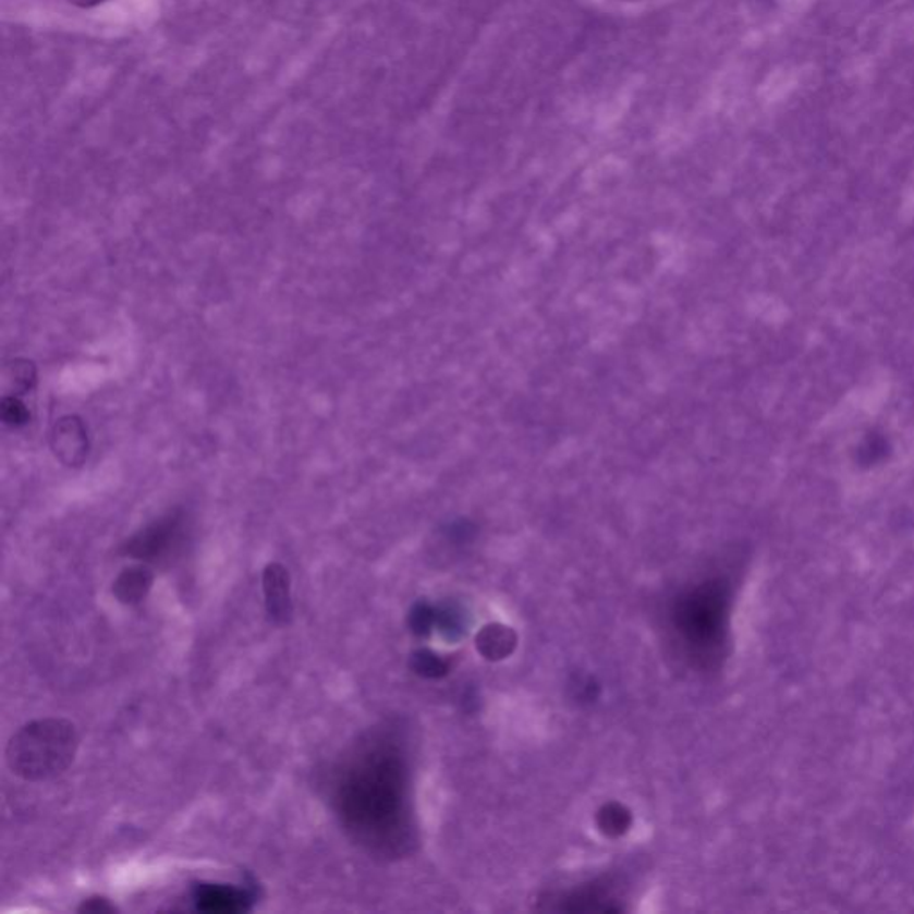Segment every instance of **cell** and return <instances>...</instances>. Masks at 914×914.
I'll return each instance as SVG.
<instances>
[{
  "mask_svg": "<svg viewBox=\"0 0 914 914\" xmlns=\"http://www.w3.org/2000/svg\"><path fill=\"white\" fill-rule=\"evenodd\" d=\"M154 584L153 570L147 566H131L122 570V574L113 583V595L119 602L134 606L149 595Z\"/></svg>",
  "mask_w": 914,
  "mask_h": 914,
  "instance_id": "obj_8",
  "label": "cell"
},
{
  "mask_svg": "<svg viewBox=\"0 0 914 914\" xmlns=\"http://www.w3.org/2000/svg\"><path fill=\"white\" fill-rule=\"evenodd\" d=\"M77 911L86 914H111L117 913V905H114L111 900L106 899V897L95 894V897L86 899L85 902L77 907Z\"/></svg>",
  "mask_w": 914,
  "mask_h": 914,
  "instance_id": "obj_14",
  "label": "cell"
},
{
  "mask_svg": "<svg viewBox=\"0 0 914 914\" xmlns=\"http://www.w3.org/2000/svg\"><path fill=\"white\" fill-rule=\"evenodd\" d=\"M178 525L179 522L173 516L159 520L147 529L136 534L131 541H127L124 549L125 553L131 558L145 559V561L158 559L161 553L169 550L170 544L178 533Z\"/></svg>",
  "mask_w": 914,
  "mask_h": 914,
  "instance_id": "obj_7",
  "label": "cell"
},
{
  "mask_svg": "<svg viewBox=\"0 0 914 914\" xmlns=\"http://www.w3.org/2000/svg\"><path fill=\"white\" fill-rule=\"evenodd\" d=\"M629 821H631V818H629L627 811L617 806V804L606 807L600 813V827L609 834H622L623 830L627 829Z\"/></svg>",
  "mask_w": 914,
  "mask_h": 914,
  "instance_id": "obj_12",
  "label": "cell"
},
{
  "mask_svg": "<svg viewBox=\"0 0 914 914\" xmlns=\"http://www.w3.org/2000/svg\"><path fill=\"white\" fill-rule=\"evenodd\" d=\"M56 458L66 466H81L88 458V430L80 416H64L50 436Z\"/></svg>",
  "mask_w": 914,
  "mask_h": 914,
  "instance_id": "obj_6",
  "label": "cell"
},
{
  "mask_svg": "<svg viewBox=\"0 0 914 914\" xmlns=\"http://www.w3.org/2000/svg\"><path fill=\"white\" fill-rule=\"evenodd\" d=\"M890 450V443L885 436L872 432V435L866 436L865 441L857 449V460H860L861 465H877L885 458H888Z\"/></svg>",
  "mask_w": 914,
  "mask_h": 914,
  "instance_id": "obj_10",
  "label": "cell"
},
{
  "mask_svg": "<svg viewBox=\"0 0 914 914\" xmlns=\"http://www.w3.org/2000/svg\"><path fill=\"white\" fill-rule=\"evenodd\" d=\"M0 418L5 426L22 427L31 421V415L21 399H16L15 395H8L0 401Z\"/></svg>",
  "mask_w": 914,
  "mask_h": 914,
  "instance_id": "obj_11",
  "label": "cell"
},
{
  "mask_svg": "<svg viewBox=\"0 0 914 914\" xmlns=\"http://www.w3.org/2000/svg\"><path fill=\"white\" fill-rule=\"evenodd\" d=\"M263 594L268 620L284 627L293 620L292 577L281 563H268L263 570Z\"/></svg>",
  "mask_w": 914,
  "mask_h": 914,
  "instance_id": "obj_5",
  "label": "cell"
},
{
  "mask_svg": "<svg viewBox=\"0 0 914 914\" xmlns=\"http://www.w3.org/2000/svg\"><path fill=\"white\" fill-rule=\"evenodd\" d=\"M410 765L404 746L391 734L366 740L340 771L338 816L346 832L382 857H401L415 843Z\"/></svg>",
  "mask_w": 914,
  "mask_h": 914,
  "instance_id": "obj_1",
  "label": "cell"
},
{
  "mask_svg": "<svg viewBox=\"0 0 914 914\" xmlns=\"http://www.w3.org/2000/svg\"><path fill=\"white\" fill-rule=\"evenodd\" d=\"M80 731L66 718L25 723L5 746V765L27 782L50 781L69 770L80 751Z\"/></svg>",
  "mask_w": 914,
  "mask_h": 914,
  "instance_id": "obj_3",
  "label": "cell"
},
{
  "mask_svg": "<svg viewBox=\"0 0 914 914\" xmlns=\"http://www.w3.org/2000/svg\"><path fill=\"white\" fill-rule=\"evenodd\" d=\"M70 4L80 5V8H94V5L102 4L106 0H69Z\"/></svg>",
  "mask_w": 914,
  "mask_h": 914,
  "instance_id": "obj_15",
  "label": "cell"
},
{
  "mask_svg": "<svg viewBox=\"0 0 914 914\" xmlns=\"http://www.w3.org/2000/svg\"><path fill=\"white\" fill-rule=\"evenodd\" d=\"M5 381L10 382L13 395H25L36 385L35 365L27 359H15L5 368Z\"/></svg>",
  "mask_w": 914,
  "mask_h": 914,
  "instance_id": "obj_9",
  "label": "cell"
},
{
  "mask_svg": "<svg viewBox=\"0 0 914 914\" xmlns=\"http://www.w3.org/2000/svg\"><path fill=\"white\" fill-rule=\"evenodd\" d=\"M413 667H415L416 672L429 675V678H436V675L443 673V662L438 659V656L430 653L416 654L413 658Z\"/></svg>",
  "mask_w": 914,
  "mask_h": 914,
  "instance_id": "obj_13",
  "label": "cell"
},
{
  "mask_svg": "<svg viewBox=\"0 0 914 914\" xmlns=\"http://www.w3.org/2000/svg\"><path fill=\"white\" fill-rule=\"evenodd\" d=\"M731 613V584L711 577L679 597L673 606V627L687 654L704 667H715L726 656Z\"/></svg>",
  "mask_w": 914,
  "mask_h": 914,
  "instance_id": "obj_2",
  "label": "cell"
},
{
  "mask_svg": "<svg viewBox=\"0 0 914 914\" xmlns=\"http://www.w3.org/2000/svg\"><path fill=\"white\" fill-rule=\"evenodd\" d=\"M195 910L208 914H242L253 910L254 893L247 888L200 882L192 891Z\"/></svg>",
  "mask_w": 914,
  "mask_h": 914,
  "instance_id": "obj_4",
  "label": "cell"
}]
</instances>
